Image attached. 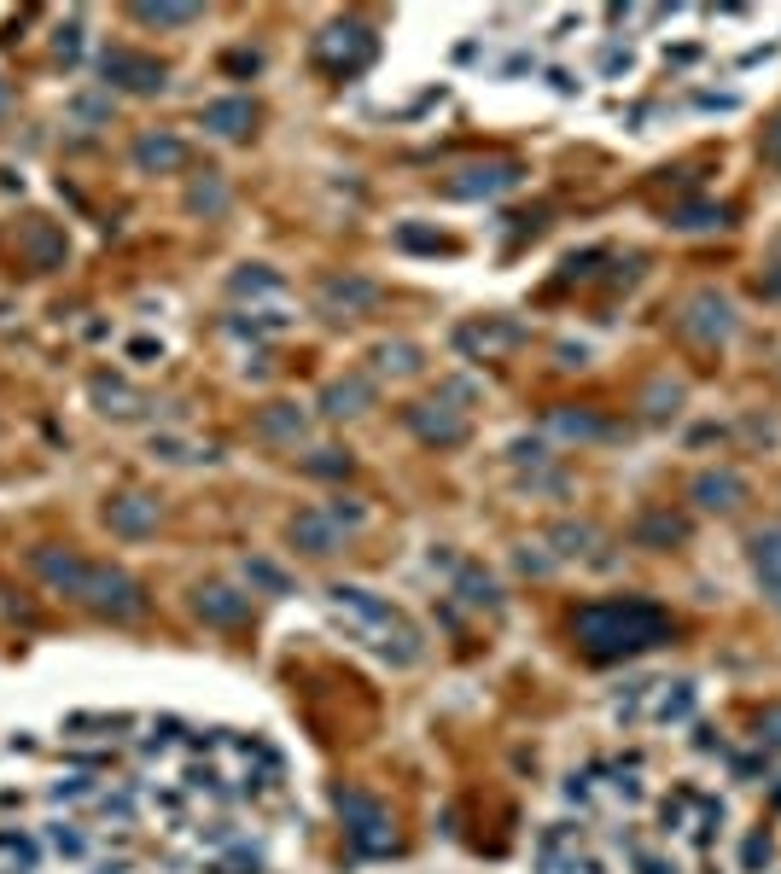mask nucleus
Returning a JSON list of instances; mask_svg holds the SVG:
<instances>
[{"instance_id":"c85d7f7f","label":"nucleus","mask_w":781,"mask_h":874,"mask_svg":"<svg viewBox=\"0 0 781 874\" xmlns=\"http://www.w3.org/2000/svg\"><path fill=\"white\" fill-rule=\"evenodd\" d=\"M228 204V187L216 181V175H204V181H193V193H187V210H204V216H216Z\"/></svg>"},{"instance_id":"423d86ee","label":"nucleus","mask_w":781,"mask_h":874,"mask_svg":"<svg viewBox=\"0 0 781 874\" xmlns=\"http://www.w3.org/2000/svg\"><path fill=\"white\" fill-rule=\"evenodd\" d=\"M403 420H408V432L420 437V443H438V449H449V443L467 437V414L449 408V403H414Z\"/></svg>"},{"instance_id":"a878e982","label":"nucleus","mask_w":781,"mask_h":874,"mask_svg":"<svg viewBox=\"0 0 781 874\" xmlns=\"http://www.w3.org/2000/svg\"><path fill=\"white\" fill-rule=\"evenodd\" d=\"M513 338H519V327H461L455 344H461L467 356H490L496 344H513Z\"/></svg>"},{"instance_id":"6ab92c4d","label":"nucleus","mask_w":781,"mask_h":874,"mask_svg":"<svg viewBox=\"0 0 781 874\" xmlns=\"http://www.w3.org/2000/svg\"><path fill=\"white\" fill-rule=\"evenodd\" d=\"M129 18L146 24V30H187V24L204 18V6H152V0H140V6H129Z\"/></svg>"},{"instance_id":"b1692460","label":"nucleus","mask_w":781,"mask_h":874,"mask_svg":"<svg viewBox=\"0 0 781 874\" xmlns=\"http://www.w3.org/2000/svg\"><path fill=\"white\" fill-rule=\"evenodd\" d=\"M47 851L65 857V863H88V857H94V840H88L82 828H70V822H53V828H47Z\"/></svg>"},{"instance_id":"20e7f679","label":"nucleus","mask_w":781,"mask_h":874,"mask_svg":"<svg viewBox=\"0 0 781 874\" xmlns=\"http://www.w3.org/2000/svg\"><path fill=\"white\" fill-rule=\"evenodd\" d=\"M368 513L362 507H304L298 519H292V542L304 548V554H333V548H344V537L362 525Z\"/></svg>"},{"instance_id":"412c9836","label":"nucleus","mask_w":781,"mask_h":874,"mask_svg":"<svg viewBox=\"0 0 781 874\" xmlns=\"http://www.w3.org/2000/svg\"><path fill=\"white\" fill-rule=\"evenodd\" d=\"M152 461H170V467H193V461H216L210 443H187L175 432H152Z\"/></svg>"},{"instance_id":"2f4dec72","label":"nucleus","mask_w":781,"mask_h":874,"mask_svg":"<svg viewBox=\"0 0 781 874\" xmlns=\"http://www.w3.org/2000/svg\"><path fill=\"white\" fill-rule=\"evenodd\" d=\"M548 542H560L554 554H560V560H572V554H583V542H595V531H589V525H554V531H548Z\"/></svg>"},{"instance_id":"37998d69","label":"nucleus","mask_w":781,"mask_h":874,"mask_svg":"<svg viewBox=\"0 0 781 874\" xmlns=\"http://www.w3.org/2000/svg\"><path fill=\"white\" fill-rule=\"evenodd\" d=\"M770 740L781 746V711H770Z\"/></svg>"},{"instance_id":"aec40b11","label":"nucleus","mask_w":781,"mask_h":874,"mask_svg":"<svg viewBox=\"0 0 781 874\" xmlns=\"http://www.w3.org/2000/svg\"><path fill=\"white\" fill-rule=\"evenodd\" d=\"M228 292H234V298H280L286 280H280L274 269H263V263H245V269L228 274Z\"/></svg>"},{"instance_id":"473e14b6","label":"nucleus","mask_w":781,"mask_h":874,"mask_svg":"<svg viewBox=\"0 0 781 874\" xmlns=\"http://www.w3.org/2000/svg\"><path fill=\"white\" fill-rule=\"evenodd\" d=\"M245 577H251V583H263V589H274V595H286V589H292V583H286V572H280V566H269V560H245Z\"/></svg>"},{"instance_id":"e433bc0d","label":"nucleus","mask_w":781,"mask_h":874,"mask_svg":"<svg viewBox=\"0 0 781 874\" xmlns=\"http://www.w3.org/2000/svg\"><path fill=\"white\" fill-rule=\"evenodd\" d=\"M397 245H408V251H438L443 239L426 234V228H403V234H397Z\"/></svg>"},{"instance_id":"dca6fc26","label":"nucleus","mask_w":781,"mask_h":874,"mask_svg":"<svg viewBox=\"0 0 781 874\" xmlns=\"http://www.w3.org/2000/svg\"><path fill=\"white\" fill-rule=\"evenodd\" d=\"M88 397L100 403V414H117V420H129V414H140V391L129 385V379H111V373H94L88 379Z\"/></svg>"},{"instance_id":"bb28decb","label":"nucleus","mask_w":781,"mask_h":874,"mask_svg":"<svg viewBox=\"0 0 781 874\" xmlns=\"http://www.w3.org/2000/svg\"><path fill=\"white\" fill-rule=\"evenodd\" d=\"M0 857H6V863H18V869L30 874L35 863H41V845H35L24 828H0Z\"/></svg>"},{"instance_id":"0eeeda50","label":"nucleus","mask_w":781,"mask_h":874,"mask_svg":"<svg viewBox=\"0 0 781 874\" xmlns=\"http://www.w3.org/2000/svg\"><path fill=\"white\" fill-rule=\"evenodd\" d=\"M508 187H519V164L502 158V164H467L443 193H449V199H496V193H508Z\"/></svg>"},{"instance_id":"4be33fe9","label":"nucleus","mask_w":781,"mask_h":874,"mask_svg":"<svg viewBox=\"0 0 781 874\" xmlns=\"http://www.w3.org/2000/svg\"><path fill=\"white\" fill-rule=\"evenodd\" d=\"M455 595H461L467 606H490V612L502 606V589H496V577L478 572V566H455Z\"/></svg>"},{"instance_id":"9b49d317","label":"nucleus","mask_w":781,"mask_h":874,"mask_svg":"<svg viewBox=\"0 0 781 874\" xmlns=\"http://www.w3.org/2000/svg\"><path fill=\"white\" fill-rule=\"evenodd\" d=\"M193 612L204 624H245L251 618V595H239L228 583H204V589H193Z\"/></svg>"},{"instance_id":"ea45409f","label":"nucleus","mask_w":781,"mask_h":874,"mask_svg":"<svg viewBox=\"0 0 781 874\" xmlns=\"http://www.w3.org/2000/svg\"><path fill=\"white\" fill-rule=\"evenodd\" d=\"M764 158H770V164H781V117L770 123V135H764Z\"/></svg>"},{"instance_id":"2eb2a0df","label":"nucleus","mask_w":781,"mask_h":874,"mask_svg":"<svg viewBox=\"0 0 781 874\" xmlns=\"http://www.w3.org/2000/svg\"><path fill=\"white\" fill-rule=\"evenodd\" d=\"M368 403H374V379H362V373L333 379V385L321 391V414H333V420H344V414H362Z\"/></svg>"},{"instance_id":"9d476101","label":"nucleus","mask_w":781,"mask_h":874,"mask_svg":"<svg viewBox=\"0 0 781 874\" xmlns=\"http://www.w3.org/2000/svg\"><path fill=\"white\" fill-rule=\"evenodd\" d=\"M339 810L350 816V840L362 845V851H385V845H391L385 816H379V805L368 799V793H339Z\"/></svg>"},{"instance_id":"393cba45","label":"nucleus","mask_w":781,"mask_h":874,"mask_svg":"<svg viewBox=\"0 0 781 874\" xmlns=\"http://www.w3.org/2000/svg\"><path fill=\"white\" fill-rule=\"evenodd\" d=\"M694 496H700V507H735L741 478H735V472H706V478L694 484Z\"/></svg>"},{"instance_id":"f257e3e1","label":"nucleus","mask_w":781,"mask_h":874,"mask_svg":"<svg viewBox=\"0 0 781 874\" xmlns=\"http://www.w3.org/2000/svg\"><path fill=\"white\" fill-rule=\"evenodd\" d=\"M30 566H35V577H41L53 595L88 606V612H100V618L129 624V618L146 612V589H140L129 572H117V566H94V560L65 554V548H35Z\"/></svg>"},{"instance_id":"7ed1b4c3","label":"nucleus","mask_w":781,"mask_h":874,"mask_svg":"<svg viewBox=\"0 0 781 874\" xmlns=\"http://www.w3.org/2000/svg\"><path fill=\"white\" fill-rule=\"evenodd\" d=\"M583 653L589 659H624V653H642L671 630V618L653 601H595L572 618Z\"/></svg>"},{"instance_id":"72a5a7b5","label":"nucleus","mask_w":781,"mask_h":874,"mask_svg":"<svg viewBox=\"0 0 781 874\" xmlns=\"http://www.w3.org/2000/svg\"><path fill=\"white\" fill-rule=\"evenodd\" d=\"M309 472H321V478H339V472H350V455H339V449H315V461H304Z\"/></svg>"},{"instance_id":"f3484780","label":"nucleus","mask_w":781,"mask_h":874,"mask_svg":"<svg viewBox=\"0 0 781 874\" xmlns=\"http://www.w3.org/2000/svg\"><path fill=\"white\" fill-rule=\"evenodd\" d=\"M251 123H257V105H251V100H210V105H204V129L222 135V140L245 135Z\"/></svg>"},{"instance_id":"39448f33","label":"nucleus","mask_w":781,"mask_h":874,"mask_svg":"<svg viewBox=\"0 0 781 874\" xmlns=\"http://www.w3.org/2000/svg\"><path fill=\"white\" fill-rule=\"evenodd\" d=\"M100 76H105V88L117 82V88H135V94H164V76H170V70L158 65V59L129 53V47H105V53H100Z\"/></svg>"},{"instance_id":"6e6552de","label":"nucleus","mask_w":781,"mask_h":874,"mask_svg":"<svg viewBox=\"0 0 781 874\" xmlns=\"http://www.w3.org/2000/svg\"><path fill=\"white\" fill-rule=\"evenodd\" d=\"M105 525H111V537H152L158 531V502L152 496H111L105 502Z\"/></svg>"},{"instance_id":"c03bdc74","label":"nucleus","mask_w":781,"mask_h":874,"mask_svg":"<svg viewBox=\"0 0 781 874\" xmlns=\"http://www.w3.org/2000/svg\"><path fill=\"white\" fill-rule=\"evenodd\" d=\"M0 111H6V82H0Z\"/></svg>"},{"instance_id":"1a4fd4ad","label":"nucleus","mask_w":781,"mask_h":874,"mask_svg":"<svg viewBox=\"0 0 781 874\" xmlns=\"http://www.w3.org/2000/svg\"><path fill=\"white\" fill-rule=\"evenodd\" d=\"M321 303H327L333 315H362V309L379 303V286L368 280V274H327V280H321Z\"/></svg>"},{"instance_id":"c756f323","label":"nucleus","mask_w":781,"mask_h":874,"mask_svg":"<svg viewBox=\"0 0 781 874\" xmlns=\"http://www.w3.org/2000/svg\"><path fill=\"white\" fill-rule=\"evenodd\" d=\"M374 362H379V373H414L420 368V350L414 344H379Z\"/></svg>"},{"instance_id":"f704fd0d","label":"nucleus","mask_w":781,"mask_h":874,"mask_svg":"<svg viewBox=\"0 0 781 874\" xmlns=\"http://www.w3.org/2000/svg\"><path fill=\"white\" fill-rule=\"evenodd\" d=\"M129 362H140V368L164 362V338H129Z\"/></svg>"},{"instance_id":"4c0bfd02","label":"nucleus","mask_w":781,"mask_h":874,"mask_svg":"<svg viewBox=\"0 0 781 874\" xmlns=\"http://www.w3.org/2000/svg\"><path fill=\"white\" fill-rule=\"evenodd\" d=\"M76 117H82V123H105V117H111V100H88V94H82V100H76Z\"/></svg>"},{"instance_id":"ddd939ff","label":"nucleus","mask_w":781,"mask_h":874,"mask_svg":"<svg viewBox=\"0 0 781 874\" xmlns=\"http://www.w3.org/2000/svg\"><path fill=\"white\" fill-rule=\"evenodd\" d=\"M368 53H374V35L356 30V24H339V30L321 35V59H327V65H339V70L368 65Z\"/></svg>"},{"instance_id":"f03ea898","label":"nucleus","mask_w":781,"mask_h":874,"mask_svg":"<svg viewBox=\"0 0 781 874\" xmlns=\"http://www.w3.org/2000/svg\"><path fill=\"white\" fill-rule=\"evenodd\" d=\"M327 606L339 612V624L362 641V647H374L385 665H414V659H420V630H414L385 595L362 589V583H333V589H327Z\"/></svg>"},{"instance_id":"4468645a","label":"nucleus","mask_w":781,"mask_h":874,"mask_svg":"<svg viewBox=\"0 0 781 874\" xmlns=\"http://www.w3.org/2000/svg\"><path fill=\"white\" fill-rule=\"evenodd\" d=\"M18 245H24L30 269H65V257H70L65 228H53V222H30V228L18 234Z\"/></svg>"},{"instance_id":"f8f14e48","label":"nucleus","mask_w":781,"mask_h":874,"mask_svg":"<svg viewBox=\"0 0 781 874\" xmlns=\"http://www.w3.org/2000/svg\"><path fill=\"white\" fill-rule=\"evenodd\" d=\"M181 164H187V140L170 135V129H152V135L135 140V169H146V175H170Z\"/></svg>"},{"instance_id":"a211bd4d","label":"nucleus","mask_w":781,"mask_h":874,"mask_svg":"<svg viewBox=\"0 0 781 874\" xmlns=\"http://www.w3.org/2000/svg\"><path fill=\"white\" fill-rule=\"evenodd\" d=\"M752 566H758L764 595L781 606V531H758V542H752Z\"/></svg>"},{"instance_id":"cd10ccee","label":"nucleus","mask_w":781,"mask_h":874,"mask_svg":"<svg viewBox=\"0 0 781 874\" xmlns=\"http://www.w3.org/2000/svg\"><path fill=\"white\" fill-rule=\"evenodd\" d=\"M47 799H53V805H82V799H100V781H94V775H59V781L47 787Z\"/></svg>"},{"instance_id":"79ce46f5","label":"nucleus","mask_w":781,"mask_h":874,"mask_svg":"<svg viewBox=\"0 0 781 874\" xmlns=\"http://www.w3.org/2000/svg\"><path fill=\"white\" fill-rule=\"evenodd\" d=\"M94 874H129V863L117 857V863H94Z\"/></svg>"},{"instance_id":"7c9ffc66","label":"nucleus","mask_w":781,"mask_h":874,"mask_svg":"<svg viewBox=\"0 0 781 874\" xmlns=\"http://www.w3.org/2000/svg\"><path fill=\"white\" fill-rule=\"evenodd\" d=\"M694 711V694H688V682H677V694H659V706H653V723H682Z\"/></svg>"},{"instance_id":"5701e85b","label":"nucleus","mask_w":781,"mask_h":874,"mask_svg":"<svg viewBox=\"0 0 781 874\" xmlns=\"http://www.w3.org/2000/svg\"><path fill=\"white\" fill-rule=\"evenodd\" d=\"M257 432L274 437V443H298V437H304V414H298L292 403H274V408L257 414Z\"/></svg>"},{"instance_id":"58836bf2","label":"nucleus","mask_w":781,"mask_h":874,"mask_svg":"<svg viewBox=\"0 0 781 874\" xmlns=\"http://www.w3.org/2000/svg\"><path fill=\"white\" fill-rule=\"evenodd\" d=\"M76 47H82V24L70 18L65 30H59V53H65V59H76Z\"/></svg>"},{"instance_id":"a19ab883","label":"nucleus","mask_w":781,"mask_h":874,"mask_svg":"<svg viewBox=\"0 0 781 874\" xmlns=\"http://www.w3.org/2000/svg\"><path fill=\"white\" fill-rule=\"evenodd\" d=\"M758 863H770V840H752L747 845V869H758Z\"/></svg>"},{"instance_id":"c9c22d12","label":"nucleus","mask_w":781,"mask_h":874,"mask_svg":"<svg viewBox=\"0 0 781 874\" xmlns=\"http://www.w3.org/2000/svg\"><path fill=\"white\" fill-rule=\"evenodd\" d=\"M100 810L117 816V822H129V816H135V799H129V793H100Z\"/></svg>"}]
</instances>
